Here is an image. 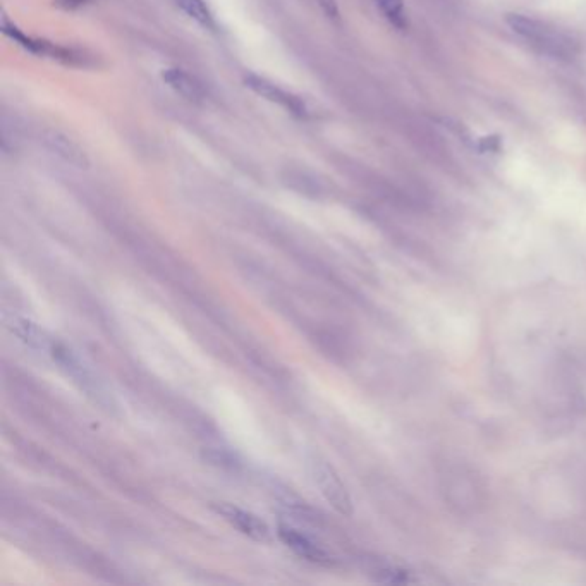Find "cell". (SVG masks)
Returning a JSON list of instances; mask_svg holds the SVG:
<instances>
[{"label":"cell","instance_id":"6da1fadb","mask_svg":"<svg viewBox=\"0 0 586 586\" xmlns=\"http://www.w3.org/2000/svg\"><path fill=\"white\" fill-rule=\"evenodd\" d=\"M506 25L532 49L556 61H573L580 54V42L559 26L525 14H506Z\"/></svg>","mask_w":586,"mask_h":586},{"label":"cell","instance_id":"7a4b0ae2","mask_svg":"<svg viewBox=\"0 0 586 586\" xmlns=\"http://www.w3.org/2000/svg\"><path fill=\"white\" fill-rule=\"evenodd\" d=\"M310 473H312L313 482L317 483L318 489L324 495L325 501L329 502L330 506L342 516H351L355 511L353 501L336 470L322 459H312Z\"/></svg>","mask_w":586,"mask_h":586},{"label":"cell","instance_id":"3957f363","mask_svg":"<svg viewBox=\"0 0 586 586\" xmlns=\"http://www.w3.org/2000/svg\"><path fill=\"white\" fill-rule=\"evenodd\" d=\"M212 509L219 514L220 518L227 521L232 528H236L238 532L243 533L246 537L253 538L257 542H269L270 528L265 521H262L255 514L248 513L245 509L232 506L227 502L212 504Z\"/></svg>","mask_w":586,"mask_h":586},{"label":"cell","instance_id":"277c9868","mask_svg":"<svg viewBox=\"0 0 586 586\" xmlns=\"http://www.w3.org/2000/svg\"><path fill=\"white\" fill-rule=\"evenodd\" d=\"M245 83L251 92L257 93L258 97L269 100L272 104L281 105L284 109L289 110L291 114L298 117L308 116V107L300 97H296L293 93L282 90L281 86L275 85L272 81L260 78L257 74H248L245 78Z\"/></svg>","mask_w":586,"mask_h":586},{"label":"cell","instance_id":"5b68a950","mask_svg":"<svg viewBox=\"0 0 586 586\" xmlns=\"http://www.w3.org/2000/svg\"><path fill=\"white\" fill-rule=\"evenodd\" d=\"M42 143L52 155L64 160L66 164L74 165L78 169H85L88 165L85 150L59 129H45L42 133Z\"/></svg>","mask_w":586,"mask_h":586},{"label":"cell","instance_id":"8992f818","mask_svg":"<svg viewBox=\"0 0 586 586\" xmlns=\"http://www.w3.org/2000/svg\"><path fill=\"white\" fill-rule=\"evenodd\" d=\"M277 535L281 538L282 544L293 550L296 556L303 557L306 561L318 562V564H327L330 561L329 554L320 545L315 544L312 538L306 537V535L294 530V528L281 525Z\"/></svg>","mask_w":586,"mask_h":586},{"label":"cell","instance_id":"52a82bcc","mask_svg":"<svg viewBox=\"0 0 586 586\" xmlns=\"http://www.w3.org/2000/svg\"><path fill=\"white\" fill-rule=\"evenodd\" d=\"M162 80L181 97L190 102H202L205 98V88L196 80L195 76L186 73L184 69L169 68L162 71Z\"/></svg>","mask_w":586,"mask_h":586},{"label":"cell","instance_id":"ba28073f","mask_svg":"<svg viewBox=\"0 0 586 586\" xmlns=\"http://www.w3.org/2000/svg\"><path fill=\"white\" fill-rule=\"evenodd\" d=\"M373 2L380 14L389 21V25L399 31L408 30V13H406L404 0H373Z\"/></svg>","mask_w":586,"mask_h":586},{"label":"cell","instance_id":"9c48e42d","mask_svg":"<svg viewBox=\"0 0 586 586\" xmlns=\"http://www.w3.org/2000/svg\"><path fill=\"white\" fill-rule=\"evenodd\" d=\"M174 2L188 18L196 21L198 25L203 28H214V14L208 9L205 0H174Z\"/></svg>","mask_w":586,"mask_h":586},{"label":"cell","instance_id":"30bf717a","mask_svg":"<svg viewBox=\"0 0 586 586\" xmlns=\"http://www.w3.org/2000/svg\"><path fill=\"white\" fill-rule=\"evenodd\" d=\"M478 150L482 153H497L501 150V136H487L478 143Z\"/></svg>","mask_w":586,"mask_h":586},{"label":"cell","instance_id":"8fae6325","mask_svg":"<svg viewBox=\"0 0 586 586\" xmlns=\"http://www.w3.org/2000/svg\"><path fill=\"white\" fill-rule=\"evenodd\" d=\"M93 0H55L57 6L62 9H68V11H74V9H80V7L88 6L92 4Z\"/></svg>","mask_w":586,"mask_h":586}]
</instances>
